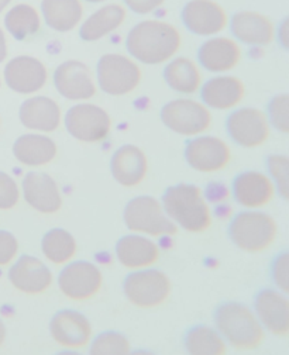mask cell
I'll use <instances>...</instances> for the list:
<instances>
[{"instance_id": "1", "label": "cell", "mask_w": 289, "mask_h": 355, "mask_svg": "<svg viewBox=\"0 0 289 355\" xmlns=\"http://www.w3.org/2000/svg\"><path fill=\"white\" fill-rule=\"evenodd\" d=\"M182 47V34L179 28L164 19H143L136 23L128 37V54L143 65H164Z\"/></svg>"}, {"instance_id": "2", "label": "cell", "mask_w": 289, "mask_h": 355, "mask_svg": "<svg viewBox=\"0 0 289 355\" xmlns=\"http://www.w3.org/2000/svg\"><path fill=\"white\" fill-rule=\"evenodd\" d=\"M162 207L174 223L188 233L200 234L213 225V213L202 189L192 184H179L162 196Z\"/></svg>"}, {"instance_id": "3", "label": "cell", "mask_w": 289, "mask_h": 355, "mask_svg": "<svg viewBox=\"0 0 289 355\" xmlns=\"http://www.w3.org/2000/svg\"><path fill=\"white\" fill-rule=\"evenodd\" d=\"M216 330L237 351H254L265 340V330L253 310L238 302L222 304L215 316Z\"/></svg>"}, {"instance_id": "4", "label": "cell", "mask_w": 289, "mask_h": 355, "mask_svg": "<svg viewBox=\"0 0 289 355\" xmlns=\"http://www.w3.org/2000/svg\"><path fill=\"white\" fill-rule=\"evenodd\" d=\"M279 233L275 218L264 211L238 213L230 225V239L247 254H261L272 247Z\"/></svg>"}, {"instance_id": "5", "label": "cell", "mask_w": 289, "mask_h": 355, "mask_svg": "<svg viewBox=\"0 0 289 355\" xmlns=\"http://www.w3.org/2000/svg\"><path fill=\"white\" fill-rule=\"evenodd\" d=\"M98 89L109 96L121 98L133 94L143 80L140 64L129 54H103L95 72Z\"/></svg>"}, {"instance_id": "6", "label": "cell", "mask_w": 289, "mask_h": 355, "mask_svg": "<svg viewBox=\"0 0 289 355\" xmlns=\"http://www.w3.org/2000/svg\"><path fill=\"white\" fill-rule=\"evenodd\" d=\"M126 227L136 233L150 237L175 236L178 226L164 211L162 203L152 196H139L132 199L125 209Z\"/></svg>"}, {"instance_id": "7", "label": "cell", "mask_w": 289, "mask_h": 355, "mask_svg": "<svg viewBox=\"0 0 289 355\" xmlns=\"http://www.w3.org/2000/svg\"><path fill=\"white\" fill-rule=\"evenodd\" d=\"M161 121L179 136L196 137L212 127L213 114L203 102L185 96L168 102L161 109Z\"/></svg>"}, {"instance_id": "8", "label": "cell", "mask_w": 289, "mask_h": 355, "mask_svg": "<svg viewBox=\"0 0 289 355\" xmlns=\"http://www.w3.org/2000/svg\"><path fill=\"white\" fill-rule=\"evenodd\" d=\"M112 125V116L89 101L78 102L65 114L68 132L80 143L96 144L105 141L110 136Z\"/></svg>"}, {"instance_id": "9", "label": "cell", "mask_w": 289, "mask_h": 355, "mask_svg": "<svg viewBox=\"0 0 289 355\" xmlns=\"http://www.w3.org/2000/svg\"><path fill=\"white\" fill-rule=\"evenodd\" d=\"M123 291L134 307L151 310L170 299L173 282L167 274L146 268L130 274L123 285Z\"/></svg>"}, {"instance_id": "10", "label": "cell", "mask_w": 289, "mask_h": 355, "mask_svg": "<svg viewBox=\"0 0 289 355\" xmlns=\"http://www.w3.org/2000/svg\"><path fill=\"white\" fill-rule=\"evenodd\" d=\"M47 65L34 55H17L9 60L3 68L2 80L12 92L31 96L43 91L49 83Z\"/></svg>"}, {"instance_id": "11", "label": "cell", "mask_w": 289, "mask_h": 355, "mask_svg": "<svg viewBox=\"0 0 289 355\" xmlns=\"http://www.w3.org/2000/svg\"><path fill=\"white\" fill-rule=\"evenodd\" d=\"M57 92L71 102H88L98 94V83L89 65L79 60L61 62L53 76Z\"/></svg>"}, {"instance_id": "12", "label": "cell", "mask_w": 289, "mask_h": 355, "mask_svg": "<svg viewBox=\"0 0 289 355\" xmlns=\"http://www.w3.org/2000/svg\"><path fill=\"white\" fill-rule=\"evenodd\" d=\"M181 20L193 35L209 38L229 28L230 16L218 0H188L182 8Z\"/></svg>"}, {"instance_id": "13", "label": "cell", "mask_w": 289, "mask_h": 355, "mask_svg": "<svg viewBox=\"0 0 289 355\" xmlns=\"http://www.w3.org/2000/svg\"><path fill=\"white\" fill-rule=\"evenodd\" d=\"M103 286V275L89 261L68 262L58 277L60 292L72 302H87L98 296Z\"/></svg>"}, {"instance_id": "14", "label": "cell", "mask_w": 289, "mask_h": 355, "mask_svg": "<svg viewBox=\"0 0 289 355\" xmlns=\"http://www.w3.org/2000/svg\"><path fill=\"white\" fill-rule=\"evenodd\" d=\"M227 131L233 141L244 148L264 146L271 137V124L264 110L240 107L227 119Z\"/></svg>"}, {"instance_id": "15", "label": "cell", "mask_w": 289, "mask_h": 355, "mask_svg": "<svg viewBox=\"0 0 289 355\" xmlns=\"http://www.w3.org/2000/svg\"><path fill=\"white\" fill-rule=\"evenodd\" d=\"M231 37L241 46L267 47L275 41L277 26L274 20L259 10H238L229 20Z\"/></svg>"}, {"instance_id": "16", "label": "cell", "mask_w": 289, "mask_h": 355, "mask_svg": "<svg viewBox=\"0 0 289 355\" xmlns=\"http://www.w3.org/2000/svg\"><path fill=\"white\" fill-rule=\"evenodd\" d=\"M243 60L241 44L229 35H213L204 38L198 50V64L203 71L213 75L229 73Z\"/></svg>"}, {"instance_id": "17", "label": "cell", "mask_w": 289, "mask_h": 355, "mask_svg": "<svg viewBox=\"0 0 289 355\" xmlns=\"http://www.w3.org/2000/svg\"><path fill=\"white\" fill-rule=\"evenodd\" d=\"M188 165L200 173H216L231 162L230 146L216 136H196L185 148Z\"/></svg>"}, {"instance_id": "18", "label": "cell", "mask_w": 289, "mask_h": 355, "mask_svg": "<svg viewBox=\"0 0 289 355\" xmlns=\"http://www.w3.org/2000/svg\"><path fill=\"white\" fill-rule=\"evenodd\" d=\"M9 281L17 292L38 296L53 286L54 275L49 266L37 257L23 255L10 268Z\"/></svg>"}, {"instance_id": "19", "label": "cell", "mask_w": 289, "mask_h": 355, "mask_svg": "<svg viewBox=\"0 0 289 355\" xmlns=\"http://www.w3.org/2000/svg\"><path fill=\"white\" fill-rule=\"evenodd\" d=\"M50 334L55 344L67 349H84L92 341V324L85 315L62 310L50 323Z\"/></svg>"}, {"instance_id": "20", "label": "cell", "mask_w": 289, "mask_h": 355, "mask_svg": "<svg viewBox=\"0 0 289 355\" xmlns=\"http://www.w3.org/2000/svg\"><path fill=\"white\" fill-rule=\"evenodd\" d=\"M202 102L209 109L233 110L245 98L247 87L241 78L230 73H219L203 82L200 87Z\"/></svg>"}, {"instance_id": "21", "label": "cell", "mask_w": 289, "mask_h": 355, "mask_svg": "<svg viewBox=\"0 0 289 355\" xmlns=\"http://www.w3.org/2000/svg\"><path fill=\"white\" fill-rule=\"evenodd\" d=\"M21 195L27 205L41 214H55L62 209L61 191L49 173H27L21 182Z\"/></svg>"}, {"instance_id": "22", "label": "cell", "mask_w": 289, "mask_h": 355, "mask_svg": "<svg viewBox=\"0 0 289 355\" xmlns=\"http://www.w3.org/2000/svg\"><path fill=\"white\" fill-rule=\"evenodd\" d=\"M128 16L129 12L121 3H102L82 20L78 27L79 37L85 42H98L105 40L125 26Z\"/></svg>"}, {"instance_id": "23", "label": "cell", "mask_w": 289, "mask_h": 355, "mask_svg": "<svg viewBox=\"0 0 289 355\" xmlns=\"http://www.w3.org/2000/svg\"><path fill=\"white\" fill-rule=\"evenodd\" d=\"M233 193L237 203L244 209L259 210L274 200L277 188L268 175L260 171H247L236 178Z\"/></svg>"}, {"instance_id": "24", "label": "cell", "mask_w": 289, "mask_h": 355, "mask_svg": "<svg viewBox=\"0 0 289 355\" xmlns=\"http://www.w3.org/2000/svg\"><path fill=\"white\" fill-rule=\"evenodd\" d=\"M256 316L264 330L275 337L289 336V299L281 291L267 289L256 299Z\"/></svg>"}, {"instance_id": "25", "label": "cell", "mask_w": 289, "mask_h": 355, "mask_svg": "<svg viewBox=\"0 0 289 355\" xmlns=\"http://www.w3.org/2000/svg\"><path fill=\"white\" fill-rule=\"evenodd\" d=\"M19 119L28 130L53 132L57 131L62 123V110L55 99L35 94L21 103Z\"/></svg>"}, {"instance_id": "26", "label": "cell", "mask_w": 289, "mask_h": 355, "mask_svg": "<svg viewBox=\"0 0 289 355\" xmlns=\"http://www.w3.org/2000/svg\"><path fill=\"white\" fill-rule=\"evenodd\" d=\"M110 171L119 185L136 188L146 181L148 173V158L137 146H123L113 154Z\"/></svg>"}, {"instance_id": "27", "label": "cell", "mask_w": 289, "mask_h": 355, "mask_svg": "<svg viewBox=\"0 0 289 355\" xmlns=\"http://www.w3.org/2000/svg\"><path fill=\"white\" fill-rule=\"evenodd\" d=\"M161 248L143 234L121 237L116 244V258L120 265L130 271L151 268L159 261Z\"/></svg>"}, {"instance_id": "28", "label": "cell", "mask_w": 289, "mask_h": 355, "mask_svg": "<svg viewBox=\"0 0 289 355\" xmlns=\"http://www.w3.org/2000/svg\"><path fill=\"white\" fill-rule=\"evenodd\" d=\"M40 13L44 26L65 34L80 26L85 17V3L82 0H41Z\"/></svg>"}, {"instance_id": "29", "label": "cell", "mask_w": 289, "mask_h": 355, "mask_svg": "<svg viewBox=\"0 0 289 355\" xmlns=\"http://www.w3.org/2000/svg\"><path fill=\"white\" fill-rule=\"evenodd\" d=\"M164 79L174 92L182 96L196 95L204 82L198 61L184 55H175L165 64Z\"/></svg>"}, {"instance_id": "30", "label": "cell", "mask_w": 289, "mask_h": 355, "mask_svg": "<svg viewBox=\"0 0 289 355\" xmlns=\"http://www.w3.org/2000/svg\"><path fill=\"white\" fill-rule=\"evenodd\" d=\"M3 28L8 35L20 42L34 40L41 30L44 21L41 17L40 9L28 2L12 3L10 8L3 13Z\"/></svg>"}, {"instance_id": "31", "label": "cell", "mask_w": 289, "mask_h": 355, "mask_svg": "<svg viewBox=\"0 0 289 355\" xmlns=\"http://www.w3.org/2000/svg\"><path fill=\"white\" fill-rule=\"evenodd\" d=\"M58 147L49 136L34 132L20 136L13 144L15 158L24 166L40 168L49 165L57 158Z\"/></svg>"}, {"instance_id": "32", "label": "cell", "mask_w": 289, "mask_h": 355, "mask_svg": "<svg viewBox=\"0 0 289 355\" xmlns=\"http://www.w3.org/2000/svg\"><path fill=\"white\" fill-rule=\"evenodd\" d=\"M41 251H43L47 261L54 265H67L71 262L78 252V243L75 237L65 229H53L41 241Z\"/></svg>"}, {"instance_id": "33", "label": "cell", "mask_w": 289, "mask_h": 355, "mask_svg": "<svg viewBox=\"0 0 289 355\" xmlns=\"http://www.w3.org/2000/svg\"><path fill=\"white\" fill-rule=\"evenodd\" d=\"M185 348L192 355H225L227 344L216 329L199 326L192 329L185 340Z\"/></svg>"}, {"instance_id": "34", "label": "cell", "mask_w": 289, "mask_h": 355, "mask_svg": "<svg viewBox=\"0 0 289 355\" xmlns=\"http://www.w3.org/2000/svg\"><path fill=\"white\" fill-rule=\"evenodd\" d=\"M132 351L129 340L116 331H106L98 336L91 344L94 355H125Z\"/></svg>"}, {"instance_id": "35", "label": "cell", "mask_w": 289, "mask_h": 355, "mask_svg": "<svg viewBox=\"0 0 289 355\" xmlns=\"http://www.w3.org/2000/svg\"><path fill=\"white\" fill-rule=\"evenodd\" d=\"M268 169L271 180L275 184L278 193L288 200L289 199V158L286 155L275 154L268 157Z\"/></svg>"}, {"instance_id": "36", "label": "cell", "mask_w": 289, "mask_h": 355, "mask_svg": "<svg viewBox=\"0 0 289 355\" xmlns=\"http://www.w3.org/2000/svg\"><path fill=\"white\" fill-rule=\"evenodd\" d=\"M268 120L271 127L277 128L282 135L289 132V95L281 94L271 99L268 105Z\"/></svg>"}, {"instance_id": "37", "label": "cell", "mask_w": 289, "mask_h": 355, "mask_svg": "<svg viewBox=\"0 0 289 355\" xmlns=\"http://www.w3.org/2000/svg\"><path fill=\"white\" fill-rule=\"evenodd\" d=\"M20 188L13 178L0 171V210H12L20 202Z\"/></svg>"}, {"instance_id": "38", "label": "cell", "mask_w": 289, "mask_h": 355, "mask_svg": "<svg viewBox=\"0 0 289 355\" xmlns=\"http://www.w3.org/2000/svg\"><path fill=\"white\" fill-rule=\"evenodd\" d=\"M17 239L6 230H0V266H8L12 263L19 254Z\"/></svg>"}, {"instance_id": "39", "label": "cell", "mask_w": 289, "mask_h": 355, "mask_svg": "<svg viewBox=\"0 0 289 355\" xmlns=\"http://www.w3.org/2000/svg\"><path fill=\"white\" fill-rule=\"evenodd\" d=\"M167 0H121V5L128 12H132L137 16H150L157 13Z\"/></svg>"}, {"instance_id": "40", "label": "cell", "mask_w": 289, "mask_h": 355, "mask_svg": "<svg viewBox=\"0 0 289 355\" xmlns=\"http://www.w3.org/2000/svg\"><path fill=\"white\" fill-rule=\"evenodd\" d=\"M272 278L281 292L288 295L289 292V255L282 252L274 262Z\"/></svg>"}, {"instance_id": "41", "label": "cell", "mask_w": 289, "mask_h": 355, "mask_svg": "<svg viewBox=\"0 0 289 355\" xmlns=\"http://www.w3.org/2000/svg\"><path fill=\"white\" fill-rule=\"evenodd\" d=\"M275 40L283 50H289V19H283L275 31Z\"/></svg>"}, {"instance_id": "42", "label": "cell", "mask_w": 289, "mask_h": 355, "mask_svg": "<svg viewBox=\"0 0 289 355\" xmlns=\"http://www.w3.org/2000/svg\"><path fill=\"white\" fill-rule=\"evenodd\" d=\"M9 57V40H8V33L3 28V26L0 24V64L5 62Z\"/></svg>"}, {"instance_id": "43", "label": "cell", "mask_w": 289, "mask_h": 355, "mask_svg": "<svg viewBox=\"0 0 289 355\" xmlns=\"http://www.w3.org/2000/svg\"><path fill=\"white\" fill-rule=\"evenodd\" d=\"M6 337H8V330H6V326L3 323V320L0 319V348L3 347L5 341H6Z\"/></svg>"}, {"instance_id": "44", "label": "cell", "mask_w": 289, "mask_h": 355, "mask_svg": "<svg viewBox=\"0 0 289 355\" xmlns=\"http://www.w3.org/2000/svg\"><path fill=\"white\" fill-rule=\"evenodd\" d=\"M13 3V0H0V16H2Z\"/></svg>"}, {"instance_id": "45", "label": "cell", "mask_w": 289, "mask_h": 355, "mask_svg": "<svg viewBox=\"0 0 289 355\" xmlns=\"http://www.w3.org/2000/svg\"><path fill=\"white\" fill-rule=\"evenodd\" d=\"M84 3H88V5H102V3H106V2H110V0H82Z\"/></svg>"}, {"instance_id": "46", "label": "cell", "mask_w": 289, "mask_h": 355, "mask_svg": "<svg viewBox=\"0 0 289 355\" xmlns=\"http://www.w3.org/2000/svg\"><path fill=\"white\" fill-rule=\"evenodd\" d=\"M2 83H3V80H2V75H0V87H2Z\"/></svg>"}, {"instance_id": "47", "label": "cell", "mask_w": 289, "mask_h": 355, "mask_svg": "<svg viewBox=\"0 0 289 355\" xmlns=\"http://www.w3.org/2000/svg\"><path fill=\"white\" fill-rule=\"evenodd\" d=\"M0 127H2V119H0Z\"/></svg>"}]
</instances>
